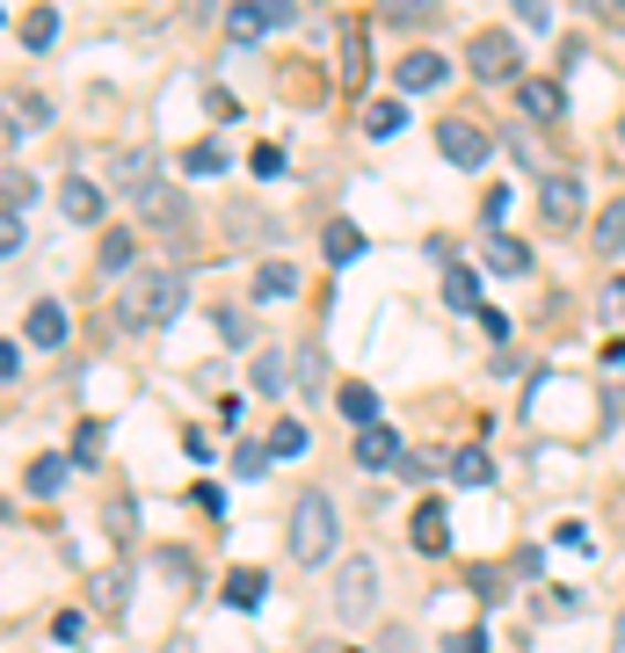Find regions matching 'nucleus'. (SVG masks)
I'll return each instance as SVG.
<instances>
[{"mask_svg": "<svg viewBox=\"0 0 625 653\" xmlns=\"http://www.w3.org/2000/svg\"><path fill=\"white\" fill-rule=\"evenodd\" d=\"M262 30H269V15H262L255 0H241V8H233V15H226V36H233V44H255Z\"/></svg>", "mask_w": 625, "mask_h": 653, "instance_id": "22", "label": "nucleus"}, {"mask_svg": "<svg viewBox=\"0 0 625 653\" xmlns=\"http://www.w3.org/2000/svg\"><path fill=\"white\" fill-rule=\"evenodd\" d=\"M247 168H255L262 182H277V174H284V146H255V160H247Z\"/></svg>", "mask_w": 625, "mask_h": 653, "instance_id": "38", "label": "nucleus"}, {"mask_svg": "<svg viewBox=\"0 0 625 653\" xmlns=\"http://www.w3.org/2000/svg\"><path fill=\"white\" fill-rule=\"evenodd\" d=\"M292 291H298L292 261H262V269H255V298H292Z\"/></svg>", "mask_w": 625, "mask_h": 653, "instance_id": "21", "label": "nucleus"}, {"mask_svg": "<svg viewBox=\"0 0 625 653\" xmlns=\"http://www.w3.org/2000/svg\"><path fill=\"white\" fill-rule=\"evenodd\" d=\"M153 653H197V639H190V632H168V639H160Z\"/></svg>", "mask_w": 625, "mask_h": 653, "instance_id": "48", "label": "nucleus"}, {"mask_svg": "<svg viewBox=\"0 0 625 653\" xmlns=\"http://www.w3.org/2000/svg\"><path fill=\"white\" fill-rule=\"evenodd\" d=\"M517 95H523V117H531V124H560V117H568V87H560V81H523Z\"/></svg>", "mask_w": 625, "mask_h": 653, "instance_id": "10", "label": "nucleus"}, {"mask_svg": "<svg viewBox=\"0 0 625 653\" xmlns=\"http://www.w3.org/2000/svg\"><path fill=\"white\" fill-rule=\"evenodd\" d=\"M436 153L452 160V168H487V153H495V146H487L466 117H444V124H436Z\"/></svg>", "mask_w": 625, "mask_h": 653, "instance_id": "6", "label": "nucleus"}, {"mask_svg": "<svg viewBox=\"0 0 625 653\" xmlns=\"http://www.w3.org/2000/svg\"><path fill=\"white\" fill-rule=\"evenodd\" d=\"M335 618L342 624L379 618V559H371V552H349L342 567H335Z\"/></svg>", "mask_w": 625, "mask_h": 653, "instance_id": "3", "label": "nucleus"}, {"mask_svg": "<svg viewBox=\"0 0 625 653\" xmlns=\"http://www.w3.org/2000/svg\"><path fill=\"white\" fill-rule=\"evenodd\" d=\"M131 255H139V240H131L124 225H117V233H103V276H124V269H131Z\"/></svg>", "mask_w": 625, "mask_h": 653, "instance_id": "24", "label": "nucleus"}, {"mask_svg": "<svg viewBox=\"0 0 625 653\" xmlns=\"http://www.w3.org/2000/svg\"><path fill=\"white\" fill-rule=\"evenodd\" d=\"M452 653H487V639L480 632H452Z\"/></svg>", "mask_w": 625, "mask_h": 653, "instance_id": "49", "label": "nucleus"}, {"mask_svg": "<svg viewBox=\"0 0 625 653\" xmlns=\"http://www.w3.org/2000/svg\"><path fill=\"white\" fill-rule=\"evenodd\" d=\"M604 312H625V276H611V283H604Z\"/></svg>", "mask_w": 625, "mask_h": 653, "instance_id": "47", "label": "nucleus"}, {"mask_svg": "<svg viewBox=\"0 0 625 653\" xmlns=\"http://www.w3.org/2000/svg\"><path fill=\"white\" fill-rule=\"evenodd\" d=\"M124 596H131V588H124V574H95V602H103V618H117Z\"/></svg>", "mask_w": 625, "mask_h": 653, "instance_id": "32", "label": "nucleus"}, {"mask_svg": "<svg viewBox=\"0 0 625 653\" xmlns=\"http://www.w3.org/2000/svg\"><path fill=\"white\" fill-rule=\"evenodd\" d=\"M400 124H407V109H400V103H371V109H364V131H371V138H393Z\"/></svg>", "mask_w": 625, "mask_h": 653, "instance_id": "29", "label": "nucleus"}, {"mask_svg": "<svg viewBox=\"0 0 625 653\" xmlns=\"http://www.w3.org/2000/svg\"><path fill=\"white\" fill-rule=\"evenodd\" d=\"M22 334H30L36 349H59V342H66V312H59L52 298H36V306H30V326H22Z\"/></svg>", "mask_w": 625, "mask_h": 653, "instance_id": "13", "label": "nucleus"}, {"mask_svg": "<svg viewBox=\"0 0 625 653\" xmlns=\"http://www.w3.org/2000/svg\"><path fill=\"white\" fill-rule=\"evenodd\" d=\"M590 15H625V0H582Z\"/></svg>", "mask_w": 625, "mask_h": 653, "instance_id": "50", "label": "nucleus"}, {"mask_svg": "<svg viewBox=\"0 0 625 653\" xmlns=\"http://www.w3.org/2000/svg\"><path fill=\"white\" fill-rule=\"evenodd\" d=\"M131 204H139V225H153V233H182V225H190V204H182V196L168 190V182H146L139 196H131Z\"/></svg>", "mask_w": 625, "mask_h": 653, "instance_id": "5", "label": "nucleus"}, {"mask_svg": "<svg viewBox=\"0 0 625 653\" xmlns=\"http://www.w3.org/2000/svg\"><path fill=\"white\" fill-rule=\"evenodd\" d=\"M255 8H262V15H269V30H277V22H292V15H298V0H255Z\"/></svg>", "mask_w": 625, "mask_h": 653, "instance_id": "44", "label": "nucleus"}, {"mask_svg": "<svg viewBox=\"0 0 625 653\" xmlns=\"http://www.w3.org/2000/svg\"><path fill=\"white\" fill-rule=\"evenodd\" d=\"M596 247H604V255H625V204H611L604 218H596V233H590Z\"/></svg>", "mask_w": 625, "mask_h": 653, "instance_id": "28", "label": "nucleus"}, {"mask_svg": "<svg viewBox=\"0 0 625 653\" xmlns=\"http://www.w3.org/2000/svg\"><path fill=\"white\" fill-rule=\"evenodd\" d=\"M95 450H103V421H81L73 429V464H95Z\"/></svg>", "mask_w": 625, "mask_h": 653, "instance_id": "35", "label": "nucleus"}, {"mask_svg": "<svg viewBox=\"0 0 625 653\" xmlns=\"http://www.w3.org/2000/svg\"><path fill=\"white\" fill-rule=\"evenodd\" d=\"M509 8H517L531 30H553V8H545V0H509Z\"/></svg>", "mask_w": 625, "mask_h": 653, "instance_id": "42", "label": "nucleus"}, {"mask_svg": "<svg viewBox=\"0 0 625 653\" xmlns=\"http://www.w3.org/2000/svg\"><path fill=\"white\" fill-rule=\"evenodd\" d=\"M480 211H487V233H495V225H502V211H509V190H487Z\"/></svg>", "mask_w": 625, "mask_h": 653, "instance_id": "46", "label": "nucleus"}, {"mask_svg": "<svg viewBox=\"0 0 625 653\" xmlns=\"http://www.w3.org/2000/svg\"><path fill=\"white\" fill-rule=\"evenodd\" d=\"M335 407H342L357 429H379V393H371V385H342V393H335Z\"/></svg>", "mask_w": 625, "mask_h": 653, "instance_id": "17", "label": "nucleus"}, {"mask_svg": "<svg viewBox=\"0 0 625 653\" xmlns=\"http://www.w3.org/2000/svg\"><path fill=\"white\" fill-rule=\"evenodd\" d=\"M357 255H364V233H357L349 218H335V225H328V261H335V269H349Z\"/></svg>", "mask_w": 625, "mask_h": 653, "instance_id": "20", "label": "nucleus"}, {"mask_svg": "<svg viewBox=\"0 0 625 653\" xmlns=\"http://www.w3.org/2000/svg\"><path fill=\"white\" fill-rule=\"evenodd\" d=\"M15 36H22V52H44V44L59 36V15H52V8H30V15L15 22Z\"/></svg>", "mask_w": 625, "mask_h": 653, "instance_id": "19", "label": "nucleus"}, {"mask_svg": "<svg viewBox=\"0 0 625 653\" xmlns=\"http://www.w3.org/2000/svg\"><path fill=\"white\" fill-rule=\"evenodd\" d=\"M393 81L400 87H436V81H444V58H436V52H407L393 66Z\"/></svg>", "mask_w": 625, "mask_h": 653, "instance_id": "16", "label": "nucleus"}, {"mask_svg": "<svg viewBox=\"0 0 625 653\" xmlns=\"http://www.w3.org/2000/svg\"><path fill=\"white\" fill-rule=\"evenodd\" d=\"M52 639H59V646H81V639H87V618H81V610H59V618H52Z\"/></svg>", "mask_w": 625, "mask_h": 653, "instance_id": "37", "label": "nucleus"}, {"mask_svg": "<svg viewBox=\"0 0 625 653\" xmlns=\"http://www.w3.org/2000/svg\"><path fill=\"white\" fill-rule=\"evenodd\" d=\"M153 174H160V168H153V153H124V160H117V190L139 196L146 182H153Z\"/></svg>", "mask_w": 625, "mask_h": 653, "instance_id": "27", "label": "nucleus"}, {"mask_svg": "<svg viewBox=\"0 0 625 653\" xmlns=\"http://www.w3.org/2000/svg\"><path fill=\"white\" fill-rule=\"evenodd\" d=\"M197 509H204V516H226V486H211V480H197Z\"/></svg>", "mask_w": 625, "mask_h": 653, "instance_id": "43", "label": "nucleus"}, {"mask_svg": "<svg viewBox=\"0 0 625 653\" xmlns=\"http://www.w3.org/2000/svg\"><path fill=\"white\" fill-rule=\"evenodd\" d=\"M379 15L400 22V30H422V22L436 15V0H379Z\"/></svg>", "mask_w": 625, "mask_h": 653, "instance_id": "23", "label": "nucleus"}, {"mask_svg": "<svg viewBox=\"0 0 625 653\" xmlns=\"http://www.w3.org/2000/svg\"><path fill=\"white\" fill-rule=\"evenodd\" d=\"M262 464H269V458H262V443H241V450H233V472H241V480H262Z\"/></svg>", "mask_w": 625, "mask_h": 653, "instance_id": "39", "label": "nucleus"}, {"mask_svg": "<svg viewBox=\"0 0 625 653\" xmlns=\"http://www.w3.org/2000/svg\"><path fill=\"white\" fill-rule=\"evenodd\" d=\"M226 233L241 247H277L284 240V218H269V211H255V204H226Z\"/></svg>", "mask_w": 625, "mask_h": 653, "instance_id": "7", "label": "nucleus"}, {"mask_svg": "<svg viewBox=\"0 0 625 653\" xmlns=\"http://www.w3.org/2000/svg\"><path fill=\"white\" fill-rule=\"evenodd\" d=\"M444 298H452L458 312H466V306H480V276H473V269H452V276H444Z\"/></svg>", "mask_w": 625, "mask_h": 653, "instance_id": "30", "label": "nucleus"}, {"mask_svg": "<svg viewBox=\"0 0 625 653\" xmlns=\"http://www.w3.org/2000/svg\"><path fill=\"white\" fill-rule=\"evenodd\" d=\"M211 117H219V124H233V117H241V103H233L226 87H211Z\"/></svg>", "mask_w": 625, "mask_h": 653, "instance_id": "45", "label": "nucleus"}, {"mask_svg": "<svg viewBox=\"0 0 625 653\" xmlns=\"http://www.w3.org/2000/svg\"><path fill=\"white\" fill-rule=\"evenodd\" d=\"M320 378H328V363L306 349V356H298V393H320Z\"/></svg>", "mask_w": 625, "mask_h": 653, "instance_id": "41", "label": "nucleus"}, {"mask_svg": "<svg viewBox=\"0 0 625 653\" xmlns=\"http://www.w3.org/2000/svg\"><path fill=\"white\" fill-rule=\"evenodd\" d=\"M298 450H306V429H298V421H277V429H269V458H298Z\"/></svg>", "mask_w": 625, "mask_h": 653, "instance_id": "33", "label": "nucleus"}, {"mask_svg": "<svg viewBox=\"0 0 625 653\" xmlns=\"http://www.w3.org/2000/svg\"><path fill=\"white\" fill-rule=\"evenodd\" d=\"M182 168H190V174H219V168H226V153H219L211 138H197L190 153H182Z\"/></svg>", "mask_w": 625, "mask_h": 653, "instance_id": "31", "label": "nucleus"}, {"mask_svg": "<svg viewBox=\"0 0 625 653\" xmlns=\"http://www.w3.org/2000/svg\"><path fill=\"white\" fill-rule=\"evenodd\" d=\"M357 464H364V472H400V436L385 429V421H379V429H364V436H357Z\"/></svg>", "mask_w": 625, "mask_h": 653, "instance_id": "12", "label": "nucleus"}, {"mask_svg": "<svg viewBox=\"0 0 625 653\" xmlns=\"http://www.w3.org/2000/svg\"><path fill=\"white\" fill-rule=\"evenodd\" d=\"M407 537H415V552L444 559V552H452V509H444V501H422L415 523H407Z\"/></svg>", "mask_w": 625, "mask_h": 653, "instance_id": "8", "label": "nucleus"}, {"mask_svg": "<svg viewBox=\"0 0 625 653\" xmlns=\"http://www.w3.org/2000/svg\"><path fill=\"white\" fill-rule=\"evenodd\" d=\"M487 269H502V276H523V269H531V247H523V240H509V233H487Z\"/></svg>", "mask_w": 625, "mask_h": 653, "instance_id": "14", "label": "nucleus"}, {"mask_svg": "<svg viewBox=\"0 0 625 653\" xmlns=\"http://www.w3.org/2000/svg\"><path fill=\"white\" fill-rule=\"evenodd\" d=\"M182 276H168V269H146V276H131L124 283V320L131 326H168L174 312H182Z\"/></svg>", "mask_w": 625, "mask_h": 653, "instance_id": "2", "label": "nucleus"}, {"mask_svg": "<svg viewBox=\"0 0 625 653\" xmlns=\"http://www.w3.org/2000/svg\"><path fill=\"white\" fill-rule=\"evenodd\" d=\"M335 537H342L335 501L320 494V486H306V494L292 501V559H298V567H328V559H335Z\"/></svg>", "mask_w": 625, "mask_h": 653, "instance_id": "1", "label": "nucleus"}, {"mask_svg": "<svg viewBox=\"0 0 625 653\" xmlns=\"http://www.w3.org/2000/svg\"><path fill=\"white\" fill-rule=\"evenodd\" d=\"M59 211H66L73 225H95L103 218V190H95L87 174H66V182H59Z\"/></svg>", "mask_w": 625, "mask_h": 653, "instance_id": "11", "label": "nucleus"}, {"mask_svg": "<svg viewBox=\"0 0 625 653\" xmlns=\"http://www.w3.org/2000/svg\"><path fill=\"white\" fill-rule=\"evenodd\" d=\"M59 486H66V458H36V464H30V494L52 501Z\"/></svg>", "mask_w": 625, "mask_h": 653, "instance_id": "26", "label": "nucleus"}, {"mask_svg": "<svg viewBox=\"0 0 625 653\" xmlns=\"http://www.w3.org/2000/svg\"><path fill=\"white\" fill-rule=\"evenodd\" d=\"M611 653H625V610H618V632H611Z\"/></svg>", "mask_w": 625, "mask_h": 653, "instance_id": "51", "label": "nucleus"}, {"mask_svg": "<svg viewBox=\"0 0 625 653\" xmlns=\"http://www.w3.org/2000/svg\"><path fill=\"white\" fill-rule=\"evenodd\" d=\"M30 174H22V168H8V218H30Z\"/></svg>", "mask_w": 625, "mask_h": 653, "instance_id": "34", "label": "nucleus"}, {"mask_svg": "<svg viewBox=\"0 0 625 653\" xmlns=\"http://www.w3.org/2000/svg\"><path fill=\"white\" fill-rule=\"evenodd\" d=\"M262 596H269V574H255V567H241V574L226 581V602H233V610H262Z\"/></svg>", "mask_w": 625, "mask_h": 653, "instance_id": "18", "label": "nucleus"}, {"mask_svg": "<svg viewBox=\"0 0 625 653\" xmlns=\"http://www.w3.org/2000/svg\"><path fill=\"white\" fill-rule=\"evenodd\" d=\"M517 66H523V52H517L509 30H480L473 36V73H480V81H517Z\"/></svg>", "mask_w": 625, "mask_h": 653, "instance_id": "4", "label": "nucleus"}, {"mask_svg": "<svg viewBox=\"0 0 625 653\" xmlns=\"http://www.w3.org/2000/svg\"><path fill=\"white\" fill-rule=\"evenodd\" d=\"M539 218L545 225H574V218H582V190H574V174H545V182H539Z\"/></svg>", "mask_w": 625, "mask_h": 653, "instance_id": "9", "label": "nucleus"}, {"mask_svg": "<svg viewBox=\"0 0 625 653\" xmlns=\"http://www.w3.org/2000/svg\"><path fill=\"white\" fill-rule=\"evenodd\" d=\"M379 653H415V632L407 624H379Z\"/></svg>", "mask_w": 625, "mask_h": 653, "instance_id": "40", "label": "nucleus"}, {"mask_svg": "<svg viewBox=\"0 0 625 653\" xmlns=\"http://www.w3.org/2000/svg\"><path fill=\"white\" fill-rule=\"evenodd\" d=\"M247 378H255V393H262V399H277V393H284V356H277V349H262Z\"/></svg>", "mask_w": 625, "mask_h": 653, "instance_id": "25", "label": "nucleus"}, {"mask_svg": "<svg viewBox=\"0 0 625 653\" xmlns=\"http://www.w3.org/2000/svg\"><path fill=\"white\" fill-rule=\"evenodd\" d=\"M444 472H452L458 486H487V480H495V458L466 443V450H452V458H444Z\"/></svg>", "mask_w": 625, "mask_h": 653, "instance_id": "15", "label": "nucleus"}, {"mask_svg": "<svg viewBox=\"0 0 625 653\" xmlns=\"http://www.w3.org/2000/svg\"><path fill=\"white\" fill-rule=\"evenodd\" d=\"M219 334H226L233 349H247V342H255V326H247V312H241V306H226V312H219Z\"/></svg>", "mask_w": 625, "mask_h": 653, "instance_id": "36", "label": "nucleus"}]
</instances>
